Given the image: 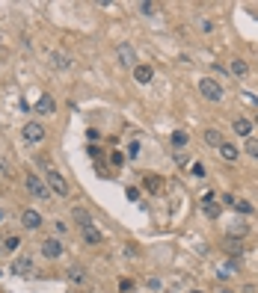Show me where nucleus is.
Returning <instances> with one entry per match:
<instances>
[{"instance_id":"1","label":"nucleus","mask_w":258,"mask_h":293,"mask_svg":"<svg viewBox=\"0 0 258 293\" xmlns=\"http://www.w3.org/2000/svg\"><path fill=\"white\" fill-rule=\"evenodd\" d=\"M24 184H27V190H30L33 199H39V201H48V199H51V190H48V184H45V178H39V175H27Z\"/></svg>"},{"instance_id":"2","label":"nucleus","mask_w":258,"mask_h":293,"mask_svg":"<svg viewBox=\"0 0 258 293\" xmlns=\"http://www.w3.org/2000/svg\"><path fill=\"white\" fill-rule=\"evenodd\" d=\"M45 184H48V190L51 193H57V196H68V181L57 172V169H48V175H45Z\"/></svg>"},{"instance_id":"3","label":"nucleus","mask_w":258,"mask_h":293,"mask_svg":"<svg viewBox=\"0 0 258 293\" xmlns=\"http://www.w3.org/2000/svg\"><path fill=\"white\" fill-rule=\"evenodd\" d=\"M199 92H202V98H208V101H219V98H223V86H219L214 77H202V80H199Z\"/></svg>"},{"instance_id":"4","label":"nucleus","mask_w":258,"mask_h":293,"mask_svg":"<svg viewBox=\"0 0 258 293\" xmlns=\"http://www.w3.org/2000/svg\"><path fill=\"white\" fill-rule=\"evenodd\" d=\"M21 133H24V142H42L45 139V128L39 122H27Z\"/></svg>"},{"instance_id":"5","label":"nucleus","mask_w":258,"mask_h":293,"mask_svg":"<svg viewBox=\"0 0 258 293\" xmlns=\"http://www.w3.org/2000/svg\"><path fill=\"white\" fill-rule=\"evenodd\" d=\"M21 222H24V228H30V231H36V228H39V225H42V216H39V213H36L33 207H27V210L21 213Z\"/></svg>"},{"instance_id":"6","label":"nucleus","mask_w":258,"mask_h":293,"mask_svg":"<svg viewBox=\"0 0 258 293\" xmlns=\"http://www.w3.org/2000/svg\"><path fill=\"white\" fill-rule=\"evenodd\" d=\"M42 255L45 258H60L62 255V243L60 240H42Z\"/></svg>"},{"instance_id":"7","label":"nucleus","mask_w":258,"mask_h":293,"mask_svg":"<svg viewBox=\"0 0 258 293\" xmlns=\"http://www.w3.org/2000/svg\"><path fill=\"white\" fill-rule=\"evenodd\" d=\"M119 59H122L125 65L137 68V54H134V48H131L128 42H122V45H119Z\"/></svg>"},{"instance_id":"8","label":"nucleus","mask_w":258,"mask_h":293,"mask_svg":"<svg viewBox=\"0 0 258 293\" xmlns=\"http://www.w3.org/2000/svg\"><path fill=\"white\" fill-rule=\"evenodd\" d=\"M152 77H155L152 65H137V68H134V80H137V83H152Z\"/></svg>"},{"instance_id":"9","label":"nucleus","mask_w":258,"mask_h":293,"mask_svg":"<svg viewBox=\"0 0 258 293\" xmlns=\"http://www.w3.org/2000/svg\"><path fill=\"white\" fill-rule=\"evenodd\" d=\"M33 110H36L39 116H48V113H54L57 107H54V98H51V95H42V98H39V104H36Z\"/></svg>"},{"instance_id":"10","label":"nucleus","mask_w":258,"mask_h":293,"mask_svg":"<svg viewBox=\"0 0 258 293\" xmlns=\"http://www.w3.org/2000/svg\"><path fill=\"white\" fill-rule=\"evenodd\" d=\"M12 270H15L18 275H30V273H33V258H27V255H24V258H18V261L12 264Z\"/></svg>"},{"instance_id":"11","label":"nucleus","mask_w":258,"mask_h":293,"mask_svg":"<svg viewBox=\"0 0 258 293\" xmlns=\"http://www.w3.org/2000/svg\"><path fill=\"white\" fill-rule=\"evenodd\" d=\"M238 154H240V151L235 148V145H232V142H223V145H219V157H223V160H229V163H235V160H238Z\"/></svg>"},{"instance_id":"12","label":"nucleus","mask_w":258,"mask_h":293,"mask_svg":"<svg viewBox=\"0 0 258 293\" xmlns=\"http://www.w3.org/2000/svg\"><path fill=\"white\" fill-rule=\"evenodd\" d=\"M235 133L249 139V133H252V122H249V119H235Z\"/></svg>"},{"instance_id":"13","label":"nucleus","mask_w":258,"mask_h":293,"mask_svg":"<svg viewBox=\"0 0 258 293\" xmlns=\"http://www.w3.org/2000/svg\"><path fill=\"white\" fill-rule=\"evenodd\" d=\"M71 219H75V222H80V228L92 225V219H89V213H86L83 207H75V210H71Z\"/></svg>"},{"instance_id":"14","label":"nucleus","mask_w":258,"mask_h":293,"mask_svg":"<svg viewBox=\"0 0 258 293\" xmlns=\"http://www.w3.org/2000/svg\"><path fill=\"white\" fill-rule=\"evenodd\" d=\"M229 71H232L235 77H243L246 71H249V65H246L243 59H232V62H229Z\"/></svg>"},{"instance_id":"15","label":"nucleus","mask_w":258,"mask_h":293,"mask_svg":"<svg viewBox=\"0 0 258 293\" xmlns=\"http://www.w3.org/2000/svg\"><path fill=\"white\" fill-rule=\"evenodd\" d=\"M83 240H86L89 246H95V243H101V231L92 228V225H86V228H83Z\"/></svg>"},{"instance_id":"16","label":"nucleus","mask_w":258,"mask_h":293,"mask_svg":"<svg viewBox=\"0 0 258 293\" xmlns=\"http://www.w3.org/2000/svg\"><path fill=\"white\" fill-rule=\"evenodd\" d=\"M205 142H208V145H217V148H219L226 139H223V133H219V130H205Z\"/></svg>"},{"instance_id":"17","label":"nucleus","mask_w":258,"mask_h":293,"mask_svg":"<svg viewBox=\"0 0 258 293\" xmlns=\"http://www.w3.org/2000/svg\"><path fill=\"white\" fill-rule=\"evenodd\" d=\"M205 213L208 216H219V204H217L214 196H205Z\"/></svg>"},{"instance_id":"18","label":"nucleus","mask_w":258,"mask_h":293,"mask_svg":"<svg viewBox=\"0 0 258 293\" xmlns=\"http://www.w3.org/2000/svg\"><path fill=\"white\" fill-rule=\"evenodd\" d=\"M235 270H238V264H235V261H229V264H223V267H219V273H217V275L226 281V278H232V275H235Z\"/></svg>"},{"instance_id":"19","label":"nucleus","mask_w":258,"mask_h":293,"mask_svg":"<svg viewBox=\"0 0 258 293\" xmlns=\"http://www.w3.org/2000/svg\"><path fill=\"white\" fill-rule=\"evenodd\" d=\"M249 234V228L243 225V222H235L232 228H229V237H246Z\"/></svg>"},{"instance_id":"20","label":"nucleus","mask_w":258,"mask_h":293,"mask_svg":"<svg viewBox=\"0 0 258 293\" xmlns=\"http://www.w3.org/2000/svg\"><path fill=\"white\" fill-rule=\"evenodd\" d=\"M68 278H71V281H86L83 267H68Z\"/></svg>"},{"instance_id":"21","label":"nucleus","mask_w":258,"mask_h":293,"mask_svg":"<svg viewBox=\"0 0 258 293\" xmlns=\"http://www.w3.org/2000/svg\"><path fill=\"white\" fill-rule=\"evenodd\" d=\"M51 59H54V65H57V68H68V56H65L62 51H57Z\"/></svg>"},{"instance_id":"22","label":"nucleus","mask_w":258,"mask_h":293,"mask_svg":"<svg viewBox=\"0 0 258 293\" xmlns=\"http://www.w3.org/2000/svg\"><path fill=\"white\" fill-rule=\"evenodd\" d=\"M226 249H229V255H240V252H243V246H240V240L235 243V237H229V240H226Z\"/></svg>"},{"instance_id":"23","label":"nucleus","mask_w":258,"mask_h":293,"mask_svg":"<svg viewBox=\"0 0 258 293\" xmlns=\"http://www.w3.org/2000/svg\"><path fill=\"white\" fill-rule=\"evenodd\" d=\"M246 154L249 157H258V139H252V136L246 139Z\"/></svg>"},{"instance_id":"24","label":"nucleus","mask_w":258,"mask_h":293,"mask_svg":"<svg viewBox=\"0 0 258 293\" xmlns=\"http://www.w3.org/2000/svg\"><path fill=\"white\" fill-rule=\"evenodd\" d=\"M232 207H238V210H243V213H252V204H249V201H243V199H235V201H232Z\"/></svg>"},{"instance_id":"25","label":"nucleus","mask_w":258,"mask_h":293,"mask_svg":"<svg viewBox=\"0 0 258 293\" xmlns=\"http://www.w3.org/2000/svg\"><path fill=\"white\" fill-rule=\"evenodd\" d=\"M172 142H175V145H184V142H187V133H184V130H175V133H172Z\"/></svg>"},{"instance_id":"26","label":"nucleus","mask_w":258,"mask_h":293,"mask_svg":"<svg viewBox=\"0 0 258 293\" xmlns=\"http://www.w3.org/2000/svg\"><path fill=\"white\" fill-rule=\"evenodd\" d=\"M110 163H113V166H122V163H125V154L113 151V154H110Z\"/></svg>"},{"instance_id":"27","label":"nucleus","mask_w":258,"mask_h":293,"mask_svg":"<svg viewBox=\"0 0 258 293\" xmlns=\"http://www.w3.org/2000/svg\"><path fill=\"white\" fill-rule=\"evenodd\" d=\"M139 12L142 15H155V3H139Z\"/></svg>"},{"instance_id":"28","label":"nucleus","mask_w":258,"mask_h":293,"mask_svg":"<svg viewBox=\"0 0 258 293\" xmlns=\"http://www.w3.org/2000/svg\"><path fill=\"white\" fill-rule=\"evenodd\" d=\"M15 249H18V237H9L6 240V252H15Z\"/></svg>"},{"instance_id":"29","label":"nucleus","mask_w":258,"mask_h":293,"mask_svg":"<svg viewBox=\"0 0 258 293\" xmlns=\"http://www.w3.org/2000/svg\"><path fill=\"white\" fill-rule=\"evenodd\" d=\"M128 199L137 201V199H139V190H137V187H128Z\"/></svg>"},{"instance_id":"30","label":"nucleus","mask_w":258,"mask_h":293,"mask_svg":"<svg viewBox=\"0 0 258 293\" xmlns=\"http://www.w3.org/2000/svg\"><path fill=\"white\" fill-rule=\"evenodd\" d=\"M54 228H57V234H65V231H68V225H65V222H54Z\"/></svg>"},{"instance_id":"31","label":"nucleus","mask_w":258,"mask_h":293,"mask_svg":"<svg viewBox=\"0 0 258 293\" xmlns=\"http://www.w3.org/2000/svg\"><path fill=\"white\" fill-rule=\"evenodd\" d=\"M128 151H131V157H137V154H139V142H131V148H128Z\"/></svg>"},{"instance_id":"32","label":"nucleus","mask_w":258,"mask_h":293,"mask_svg":"<svg viewBox=\"0 0 258 293\" xmlns=\"http://www.w3.org/2000/svg\"><path fill=\"white\" fill-rule=\"evenodd\" d=\"M190 293H205V290H190Z\"/></svg>"},{"instance_id":"33","label":"nucleus","mask_w":258,"mask_h":293,"mask_svg":"<svg viewBox=\"0 0 258 293\" xmlns=\"http://www.w3.org/2000/svg\"><path fill=\"white\" fill-rule=\"evenodd\" d=\"M223 293H235V290H223Z\"/></svg>"},{"instance_id":"34","label":"nucleus","mask_w":258,"mask_h":293,"mask_svg":"<svg viewBox=\"0 0 258 293\" xmlns=\"http://www.w3.org/2000/svg\"><path fill=\"white\" fill-rule=\"evenodd\" d=\"M0 219H3V210H0Z\"/></svg>"},{"instance_id":"35","label":"nucleus","mask_w":258,"mask_h":293,"mask_svg":"<svg viewBox=\"0 0 258 293\" xmlns=\"http://www.w3.org/2000/svg\"><path fill=\"white\" fill-rule=\"evenodd\" d=\"M255 125H258V116H255Z\"/></svg>"}]
</instances>
